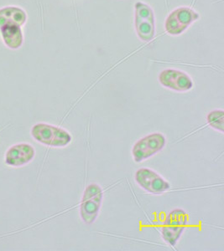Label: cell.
<instances>
[{
    "label": "cell",
    "mask_w": 224,
    "mask_h": 251,
    "mask_svg": "<svg viewBox=\"0 0 224 251\" xmlns=\"http://www.w3.org/2000/svg\"><path fill=\"white\" fill-rule=\"evenodd\" d=\"M30 134L37 143L55 149L65 148L72 141L69 131L48 123H36L32 126Z\"/></svg>",
    "instance_id": "6da1fadb"
},
{
    "label": "cell",
    "mask_w": 224,
    "mask_h": 251,
    "mask_svg": "<svg viewBox=\"0 0 224 251\" xmlns=\"http://www.w3.org/2000/svg\"><path fill=\"white\" fill-rule=\"evenodd\" d=\"M104 200V190L100 186L92 183L86 186L80 203V216L86 225L96 221Z\"/></svg>",
    "instance_id": "7a4b0ae2"
},
{
    "label": "cell",
    "mask_w": 224,
    "mask_h": 251,
    "mask_svg": "<svg viewBox=\"0 0 224 251\" xmlns=\"http://www.w3.org/2000/svg\"><path fill=\"white\" fill-rule=\"evenodd\" d=\"M188 214L181 208L169 212L161 227V235L168 245L175 246L188 224Z\"/></svg>",
    "instance_id": "3957f363"
},
{
    "label": "cell",
    "mask_w": 224,
    "mask_h": 251,
    "mask_svg": "<svg viewBox=\"0 0 224 251\" xmlns=\"http://www.w3.org/2000/svg\"><path fill=\"white\" fill-rule=\"evenodd\" d=\"M166 144L167 138L162 133L155 132L147 135L136 142L133 147V158L135 163H141L163 150Z\"/></svg>",
    "instance_id": "277c9868"
},
{
    "label": "cell",
    "mask_w": 224,
    "mask_h": 251,
    "mask_svg": "<svg viewBox=\"0 0 224 251\" xmlns=\"http://www.w3.org/2000/svg\"><path fill=\"white\" fill-rule=\"evenodd\" d=\"M135 29L143 41H150L155 35V16L153 10L145 3H135Z\"/></svg>",
    "instance_id": "5b68a950"
},
{
    "label": "cell",
    "mask_w": 224,
    "mask_h": 251,
    "mask_svg": "<svg viewBox=\"0 0 224 251\" xmlns=\"http://www.w3.org/2000/svg\"><path fill=\"white\" fill-rule=\"evenodd\" d=\"M135 180L141 188L149 194H163L170 188V184L167 180L152 169H139L135 173Z\"/></svg>",
    "instance_id": "8992f818"
},
{
    "label": "cell",
    "mask_w": 224,
    "mask_h": 251,
    "mask_svg": "<svg viewBox=\"0 0 224 251\" xmlns=\"http://www.w3.org/2000/svg\"><path fill=\"white\" fill-rule=\"evenodd\" d=\"M199 15L189 8H179L170 13L166 21V30L170 35L182 34L196 20H198Z\"/></svg>",
    "instance_id": "52a82bcc"
},
{
    "label": "cell",
    "mask_w": 224,
    "mask_h": 251,
    "mask_svg": "<svg viewBox=\"0 0 224 251\" xmlns=\"http://www.w3.org/2000/svg\"><path fill=\"white\" fill-rule=\"evenodd\" d=\"M35 157V149L27 143H16L5 151L4 163L12 168H21L31 163Z\"/></svg>",
    "instance_id": "ba28073f"
},
{
    "label": "cell",
    "mask_w": 224,
    "mask_h": 251,
    "mask_svg": "<svg viewBox=\"0 0 224 251\" xmlns=\"http://www.w3.org/2000/svg\"><path fill=\"white\" fill-rule=\"evenodd\" d=\"M159 81L161 86L175 92H188L193 87L192 78L186 72L175 69H167L161 72Z\"/></svg>",
    "instance_id": "9c48e42d"
},
{
    "label": "cell",
    "mask_w": 224,
    "mask_h": 251,
    "mask_svg": "<svg viewBox=\"0 0 224 251\" xmlns=\"http://www.w3.org/2000/svg\"><path fill=\"white\" fill-rule=\"evenodd\" d=\"M0 35L7 48L16 50L21 48L24 44V33L21 26L7 24L0 28Z\"/></svg>",
    "instance_id": "30bf717a"
},
{
    "label": "cell",
    "mask_w": 224,
    "mask_h": 251,
    "mask_svg": "<svg viewBox=\"0 0 224 251\" xmlns=\"http://www.w3.org/2000/svg\"><path fill=\"white\" fill-rule=\"evenodd\" d=\"M25 9L18 6H5L0 9V28L7 24H14L22 27L27 21Z\"/></svg>",
    "instance_id": "8fae6325"
},
{
    "label": "cell",
    "mask_w": 224,
    "mask_h": 251,
    "mask_svg": "<svg viewBox=\"0 0 224 251\" xmlns=\"http://www.w3.org/2000/svg\"><path fill=\"white\" fill-rule=\"evenodd\" d=\"M208 125L216 131H224V111L223 110H214L208 113L207 117Z\"/></svg>",
    "instance_id": "7c38bea8"
}]
</instances>
